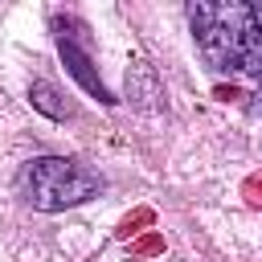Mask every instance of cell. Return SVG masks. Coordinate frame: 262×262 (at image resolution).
I'll use <instances>...</instances> for the list:
<instances>
[{
  "label": "cell",
  "mask_w": 262,
  "mask_h": 262,
  "mask_svg": "<svg viewBox=\"0 0 262 262\" xmlns=\"http://www.w3.org/2000/svg\"><path fill=\"white\" fill-rule=\"evenodd\" d=\"M53 29H57V53H61V61H66V70H70V78H74L90 98H98L102 106H115L119 98L106 90V82L98 78V70H94V61H90L86 45L74 37L82 25H78V20H70V16H66V20H61V16H53Z\"/></svg>",
  "instance_id": "cell-3"
},
{
  "label": "cell",
  "mask_w": 262,
  "mask_h": 262,
  "mask_svg": "<svg viewBox=\"0 0 262 262\" xmlns=\"http://www.w3.org/2000/svg\"><path fill=\"white\" fill-rule=\"evenodd\" d=\"M164 250V237L160 233H147V237H139L135 246H131V254H139V258H151V254H160Z\"/></svg>",
  "instance_id": "cell-7"
},
{
  "label": "cell",
  "mask_w": 262,
  "mask_h": 262,
  "mask_svg": "<svg viewBox=\"0 0 262 262\" xmlns=\"http://www.w3.org/2000/svg\"><path fill=\"white\" fill-rule=\"evenodd\" d=\"M16 192L41 213H61V209H74V205L98 196L102 176L66 156H37L16 172Z\"/></svg>",
  "instance_id": "cell-2"
},
{
  "label": "cell",
  "mask_w": 262,
  "mask_h": 262,
  "mask_svg": "<svg viewBox=\"0 0 262 262\" xmlns=\"http://www.w3.org/2000/svg\"><path fill=\"white\" fill-rule=\"evenodd\" d=\"M192 41L217 78L221 102L262 115V12L254 4H188Z\"/></svg>",
  "instance_id": "cell-1"
},
{
  "label": "cell",
  "mask_w": 262,
  "mask_h": 262,
  "mask_svg": "<svg viewBox=\"0 0 262 262\" xmlns=\"http://www.w3.org/2000/svg\"><path fill=\"white\" fill-rule=\"evenodd\" d=\"M29 102H33L41 115H49V119H66V115H70V102H66L61 90H57L53 82H45V78H37V82L29 86Z\"/></svg>",
  "instance_id": "cell-5"
},
{
  "label": "cell",
  "mask_w": 262,
  "mask_h": 262,
  "mask_svg": "<svg viewBox=\"0 0 262 262\" xmlns=\"http://www.w3.org/2000/svg\"><path fill=\"white\" fill-rule=\"evenodd\" d=\"M242 196H246L254 209H262V176H250V180L242 184Z\"/></svg>",
  "instance_id": "cell-8"
},
{
  "label": "cell",
  "mask_w": 262,
  "mask_h": 262,
  "mask_svg": "<svg viewBox=\"0 0 262 262\" xmlns=\"http://www.w3.org/2000/svg\"><path fill=\"white\" fill-rule=\"evenodd\" d=\"M156 221V213L151 209H135L131 217H123L119 221V237H131V233H139V225H151Z\"/></svg>",
  "instance_id": "cell-6"
},
{
  "label": "cell",
  "mask_w": 262,
  "mask_h": 262,
  "mask_svg": "<svg viewBox=\"0 0 262 262\" xmlns=\"http://www.w3.org/2000/svg\"><path fill=\"white\" fill-rule=\"evenodd\" d=\"M127 102H135L139 111H156V106L164 102L160 78H156V70H151L143 57L131 61V70H127Z\"/></svg>",
  "instance_id": "cell-4"
}]
</instances>
